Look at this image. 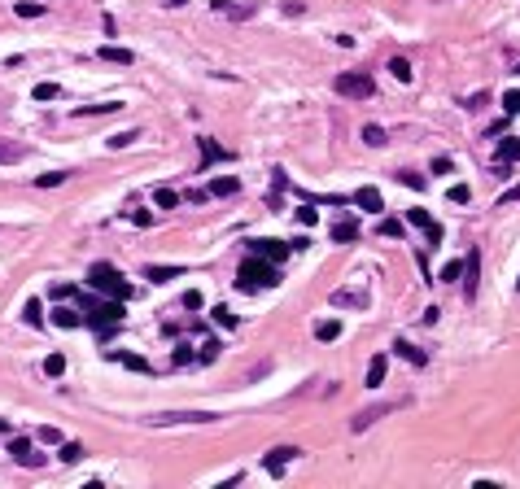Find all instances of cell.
I'll list each match as a JSON object with an SVG mask.
<instances>
[{
    "mask_svg": "<svg viewBox=\"0 0 520 489\" xmlns=\"http://www.w3.org/2000/svg\"><path fill=\"white\" fill-rule=\"evenodd\" d=\"M22 319H27V328H44V310H40V302H35V297L22 306Z\"/></svg>",
    "mask_w": 520,
    "mask_h": 489,
    "instance_id": "obj_25",
    "label": "cell"
},
{
    "mask_svg": "<svg viewBox=\"0 0 520 489\" xmlns=\"http://www.w3.org/2000/svg\"><path fill=\"white\" fill-rule=\"evenodd\" d=\"M114 359H118V363H127L132 372H149V363H145V359H136V354H114Z\"/></svg>",
    "mask_w": 520,
    "mask_h": 489,
    "instance_id": "obj_41",
    "label": "cell"
},
{
    "mask_svg": "<svg viewBox=\"0 0 520 489\" xmlns=\"http://www.w3.org/2000/svg\"><path fill=\"white\" fill-rule=\"evenodd\" d=\"M210 420H219V415H210V411H162V415H153L149 424L171 428V424H210Z\"/></svg>",
    "mask_w": 520,
    "mask_h": 489,
    "instance_id": "obj_5",
    "label": "cell"
},
{
    "mask_svg": "<svg viewBox=\"0 0 520 489\" xmlns=\"http://www.w3.org/2000/svg\"><path fill=\"white\" fill-rule=\"evenodd\" d=\"M22 145H14V140H0V166H9V162H22Z\"/></svg>",
    "mask_w": 520,
    "mask_h": 489,
    "instance_id": "obj_23",
    "label": "cell"
},
{
    "mask_svg": "<svg viewBox=\"0 0 520 489\" xmlns=\"http://www.w3.org/2000/svg\"><path fill=\"white\" fill-rule=\"evenodd\" d=\"M66 175L70 171H44L40 180H35V188H57V184H66Z\"/></svg>",
    "mask_w": 520,
    "mask_h": 489,
    "instance_id": "obj_30",
    "label": "cell"
},
{
    "mask_svg": "<svg viewBox=\"0 0 520 489\" xmlns=\"http://www.w3.org/2000/svg\"><path fill=\"white\" fill-rule=\"evenodd\" d=\"M84 459V446H79V441H66L62 446V463H79Z\"/></svg>",
    "mask_w": 520,
    "mask_h": 489,
    "instance_id": "obj_34",
    "label": "cell"
},
{
    "mask_svg": "<svg viewBox=\"0 0 520 489\" xmlns=\"http://www.w3.org/2000/svg\"><path fill=\"white\" fill-rule=\"evenodd\" d=\"M389 70H394V79H403V83H411V75H416V70H411V62H403V57H394V62H389Z\"/></svg>",
    "mask_w": 520,
    "mask_h": 489,
    "instance_id": "obj_31",
    "label": "cell"
},
{
    "mask_svg": "<svg viewBox=\"0 0 520 489\" xmlns=\"http://www.w3.org/2000/svg\"><path fill=\"white\" fill-rule=\"evenodd\" d=\"M394 354H398V359H407V363H416V367L429 363V354L416 350V345H407V341H394Z\"/></svg>",
    "mask_w": 520,
    "mask_h": 489,
    "instance_id": "obj_17",
    "label": "cell"
},
{
    "mask_svg": "<svg viewBox=\"0 0 520 489\" xmlns=\"http://www.w3.org/2000/svg\"><path fill=\"white\" fill-rule=\"evenodd\" d=\"M118 110V101H105V105H84V110H75L79 118H84V114H114Z\"/></svg>",
    "mask_w": 520,
    "mask_h": 489,
    "instance_id": "obj_39",
    "label": "cell"
},
{
    "mask_svg": "<svg viewBox=\"0 0 520 489\" xmlns=\"http://www.w3.org/2000/svg\"><path fill=\"white\" fill-rule=\"evenodd\" d=\"M88 284H92V289H101L105 297H114V302L132 297V284L118 276V267H110V262H92V267H88Z\"/></svg>",
    "mask_w": 520,
    "mask_h": 489,
    "instance_id": "obj_1",
    "label": "cell"
},
{
    "mask_svg": "<svg viewBox=\"0 0 520 489\" xmlns=\"http://www.w3.org/2000/svg\"><path fill=\"white\" fill-rule=\"evenodd\" d=\"M35 437H40L44 446H62V433H57L53 424H44V428H40V433H35Z\"/></svg>",
    "mask_w": 520,
    "mask_h": 489,
    "instance_id": "obj_38",
    "label": "cell"
},
{
    "mask_svg": "<svg viewBox=\"0 0 520 489\" xmlns=\"http://www.w3.org/2000/svg\"><path fill=\"white\" fill-rule=\"evenodd\" d=\"M398 407H403V402H376V407H368V411H359V415H354V420H350V428H354V433H368V428H372L376 420H381V415L398 411Z\"/></svg>",
    "mask_w": 520,
    "mask_h": 489,
    "instance_id": "obj_8",
    "label": "cell"
},
{
    "mask_svg": "<svg viewBox=\"0 0 520 489\" xmlns=\"http://www.w3.org/2000/svg\"><path fill=\"white\" fill-rule=\"evenodd\" d=\"M250 254L267 258V262H280V258L289 254V241H250Z\"/></svg>",
    "mask_w": 520,
    "mask_h": 489,
    "instance_id": "obj_12",
    "label": "cell"
},
{
    "mask_svg": "<svg viewBox=\"0 0 520 489\" xmlns=\"http://www.w3.org/2000/svg\"><path fill=\"white\" fill-rule=\"evenodd\" d=\"M337 337H341L337 319H319V324H315V341H337Z\"/></svg>",
    "mask_w": 520,
    "mask_h": 489,
    "instance_id": "obj_20",
    "label": "cell"
},
{
    "mask_svg": "<svg viewBox=\"0 0 520 489\" xmlns=\"http://www.w3.org/2000/svg\"><path fill=\"white\" fill-rule=\"evenodd\" d=\"M175 276H184V267H145V280H153V284H167Z\"/></svg>",
    "mask_w": 520,
    "mask_h": 489,
    "instance_id": "obj_19",
    "label": "cell"
},
{
    "mask_svg": "<svg viewBox=\"0 0 520 489\" xmlns=\"http://www.w3.org/2000/svg\"><path fill=\"white\" fill-rule=\"evenodd\" d=\"M184 306H188V310H202V293H197V289L184 293Z\"/></svg>",
    "mask_w": 520,
    "mask_h": 489,
    "instance_id": "obj_48",
    "label": "cell"
},
{
    "mask_svg": "<svg viewBox=\"0 0 520 489\" xmlns=\"http://www.w3.org/2000/svg\"><path fill=\"white\" fill-rule=\"evenodd\" d=\"M97 57H101V62H114V66H132L136 62V53L132 49H118V44H105Z\"/></svg>",
    "mask_w": 520,
    "mask_h": 489,
    "instance_id": "obj_14",
    "label": "cell"
},
{
    "mask_svg": "<svg viewBox=\"0 0 520 489\" xmlns=\"http://www.w3.org/2000/svg\"><path fill=\"white\" fill-rule=\"evenodd\" d=\"M328 302H333L337 310H363L372 297H368V289H363V284H350V289H333V297H328Z\"/></svg>",
    "mask_w": 520,
    "mask_h": 489,
    "instance_id": "obj_6",
    "label": "cell"
},
{
    "mask_svg": "<svg viewBox=\"0 0 520 489\" xmlns=\"http://www.w3.org/2000/svg\"><path fill=\"white\" fill-rule=\"evenodd\" d=\"M210 315H215V324H219V328H236V315H232L228 306H215Z\"/></svg>",
    "mask_w": 520,
    "mask_h": 489,
    "instance_id": "obj_33",
    "label": "cell"
},
{
    "mask_svg": "<svg viewBox=\"0 0 520 489\" xmlns=\"http://www.w3.org/2000/svg\"><path fill=\"white\" fill-rule=\"evenodd\" d=\"M210 5H215V14L232 18V22H250L258 14V0H245V5H232V0H210Z\"/></svg>",
    "mask_w": 520,
    "mask_h": 489,
    "instance_id": "obj_9",
    "label": "cell"
},
{
    "mask_svg": "<svg viewBox=\"0 0 520 489\" xmlns=\"http://www.w3.org/2000/svg\"><path fill=\"white\" fill-rule=\"evenodd\" d=\"M62 372H66V354H49V359H44V376H53V380H57Z\"/></svg>",
    "mask_w": 520,
    "mask_h": 489,
    "instance_id": "obj_29",
    "label": "cell"
},
{
    "mask_svg": "<svg viewBox=\"0 0 520 489\" xmlns=\"http://www.w3.org/2000/svg\"><path fill=\"white\" fill-rule=\"evenodd\" d=\"M219 359V341H206L202 345V363H215Z\"/></svg>",
    "mask_w": 520,
    "mask_h": 489,
    "instance_id": "obj_47",
    "label": "cell"
},
{
    "mask_svg": "<svg viewBox=\"0 0 520 489\" xmlns=\"http://www.w3.org/2000/svg\"><path fill=\"white\" fill-rule=\"evenodd\" d=\"M9 455H14L18 463H27V468H44V455H35V446L27 437H14L9 441Z\"/></svg>",
    "mask_w": 520,
    "mask_h": 489,
    "instance_id": "obj_11",
    "label": "cell"
},
{
    "mask_svg": "<svg viewBox=\"0 0 520 489\" xmlns=\"http://www.w3.org/2000/svg\"><path fill=\"white\" fill-rule=\"evenodd\" d=\"M188 201H193V206H202V201H210V193H206V188H193V193H188Z\"/></svg>",
    "mask_w": 520,
    "mask_h": 489,
    "instance_id": "obj_51",
    "label": "cell"
},
{
    "mask_svg": "<svg viewBox=\"0 0 520 489\" xmlns=\"http://www.w3.org/2000/svg\"><path fill=\"white\" fill-rule=\"evenodd\" d=\"M35 101H57V83H35Z\"/></svg>",
    "mask_w": 520,
    "mask_h": 489,
    "instance_id": "obj_40",
    "label": "cell"
},
{
    "mask_svg": "<svg viewBox=\"0 0 520 489\" xmlns=\"http://www.w3.org/2000/svg\"><path fill=\"white\" fill-rule=\"evenodd\" d=\"M236 188H241V184H236V180H232V175H219V180H215V184H210V188H206V193H210V197H232V193H236Z\"/></svg>",
    "mask_w": 520,
    "mask_h": 489,
    "instance_id": "obj_22",
    "label": "cell"
},
{
    "mask_svg": "<svg viewBox=\"0 0 520 489\" xmlns=\"http://www.w3.org/2000/svg\"><path fill=\"white\" fill-rule=\"evenodd\" d=\"M197 145H202V166H197V175H206V171H210V166H215V162H232V149L215 145V140H210V136H202V140H197Z\"/></svg>",
    "mask_w": 520,
    "mask_h": 489,
    "instance_id": "obj_10",
    "label": "cell"
},
{
    "mask_svg": "<svg viewBox=\"0 0 520 489\" xmlns=\"http://www.w3.org/2000/svg\"><path fill=\"white\" fill-rule=\"evenodd\" d=\"M333 88H337V97H346V101L376 97V83H372V75H363V70H346V75H337Z\"/></svg>",
    "mask_w": 520,
    "mask_h": 489,
    "instance_id": "obj_3",
    "label": "cell"
},
{
    "mask_svg": "<svg viewBox=\"0 0 520 489\" xmlns=\"http://www.w3.org/2000/svg\"><path fill=\"white\" fill-rule=\"evenodd\" d=\"M446 197H451L455 206H468V201H472V188H468V184H455V188H451Z\"/></svg>",
    "mask_w": 520,
    "mask_h": 489,
    "instance_id": "obj_35",
    "label": "cell"
},
{
    "mask_svg": "<svg viewBox=\"0 0 520 489\" xmlns=\"http://www.w3.org/2000/svg\"><path fill=\"white\" fill-rule=\"evenodd\" d=\"M354 236H359V223H354V219H341V223H333V241H341V245H346V241H354Z\"/></svg>",
    "mask_w": 520,
    "mask_h": 489,
    "instance_id": "obj_21",
    "label": "cell"
},
{
    "mask_svg": "<svg viewBox=\"0 0 520 489\" xmlns=\"http://www.w3.org/2000/svg\"><path fill=\"white\" fill-rule=\"evenodd\" d=\"M44 14V5H22L18 0V18H40Z\"/></svg>",
    "mask_w": 520,
    "mask_h": 489,
    "instance_id": "obj_46",
    "label": "cell"
},
{
    "mask_svg": "<svg viewBox=\"0 0 520 489\" xmlns=\"http://www.w3.org/2000/svg\"><path fill=\"white\" fill-rule=\"evenodd\" d=\"M153 201H158V210H175V206H180V193H171V188H158V193H153Z\"/></svg>",
    "mask_w": 520,
    "mask_h": 489,
    "instance_id": "obj_28",
    "label": "cell"
},
{
    "mask_svg": "<svg viewBox=\"0 0 520 489\" xmlns=\"http://www.w3.org/2000/svg\"><path fill=\"white\" fill-rule=\"evenodd\" d=\"M298 223H302V228H311V223H315V210L302 206V210H298Z\"/></svg>",
    "mask_w": 520,
    "mask_h": 489,
    "instance_id": "obj_49",
    "label": "cell"
},
{
    "mask_svg": "<svg viewBox=\"0 0 520 489\" xmlns=\"http://www.w3.org/2000/svg\"><path fill=\"white\" fill-rule=\"evenodd\" d=\"M280 9H285V14H289V18H298V14H302V9H306V5H298V0H285V5H280Z\"/></svg>",
    "mask_w": 520,
    "mask_h": 489,
    "instance_id": "obj_50",
    "label": "cell"
},
{
    "mask_svg": "<svg viewBox=\"0 0 520 489\" xmlns=\"http://www.w3.org/2000/svg\"><path fill=\"white\" fill-rule=\"evenodd\" d=\"M407 223H416V228H424V236H429V245H442V228L429 219V210H407Z\"/></svg>",
    "mask_w": 520,
    "mask_h": 489,
    "instance_id": "obj_13",
    "label": "cell"
},
{
    "mask_svg": "<svg viewBox=\"0 0 520 489\" xmlns=\"http://www.w3.org/2000/svg\"><path fill=\"white\" fill-rule=\"evenodd\" d=\"M376 232H381V236H389V241H398V236H403L407 228H403L398 219H381V223H376Z\"/></svg>",
    "mask_w": 520,
    "mask_h": 489,
    "instance_id": "obj_27",
    "label": "cell"
},
{
    "mask_svg": "<svg viewBox=\"0 0 520 489\" xmlns=\"http://www.w3.org/2000/svg\"><path fill=\"white\" fill-rule=\"evenodd\" d=\"M167 5H188V0H167Z\"/></svg>",
    "mask_w": 520,
    "mask_h": 489,
    "instance_id": "obj_54",
    "label": "cell"
},
{
    "mask_svg": "<svg viewBox=\"0 0 520 489\" xmlns=\"http://www.w3.org/2000/svg\"><path fill=\"white\" fill-rule=\"evenodd\" d=\"M193 359H197V354H193V345H180V350H175V363H180V367H188Z\"/></svg>",
    "mask_w": 520,
    "mask_h": 489,
    "instance_id": "obj_45",
    "label": "cell"
},
{
    "mask_svg": "<svg viewBox=\"0 0 520 489\" xmlns=\"http://www.w3.org/2000/svg\"><path fill=\"white\" fill-rule=\"evenodd\" d=\"M363 145H372V149H385L389 140H385V131H381V127H372V123H368V127H363Z\"/></svg>",
    "mask_w": 520,
    "mask_h": 489,
    "instance_id": "obj_26",
    "label": "cell"
},
{
    "mask_svg": "<svg viewBox=\"0 0 520 489\" xmlns=\"http://www.w3.org/2000/svg\"><path fill=\"white\" fill-rule=\"evenodd\" d=\"M464 271H468V297H477V276H481V254L477 249L464 258Z\"/></svg>",
    "mask_w": 520,
    "mask_h": 489,
    "instance_id": "obj_18",
    "label": "cell"
},
{
    "mask_svg": "<svg viewBox=\"0 0 520 489\" xmlns=\"http://www.w3.org/2000/svg\"><path fill=\"white\" fill-rule=\"evenodd\" d=\"M459 276H464V262H446V267H442V276H437V280H442V284H455Z\"/></svg>",
    "mask_w": 520,
    "mask_h": 489,
    "instance_id": "obj_32",
    "label": "cell"
},
{
    "mask_svg": "<svg viewBox=\"0 0 520 489\" xmlns=\"http://www.w3.org/2000/svg\"><path fill=\"white\" fill-rule=\"evenodd\" d=\"M132 223H136V228H153V223H158V219H153L149 210H132Z\"/></svg>",
    "mask_w": 520,
    "mask_h": 489,
    "instance_id": "obj_44",
    "label": "cell"
},
{
    "mask_svg": "<svg viewBox=\"0 0 520 489\" xmlns=\"http://www.w3.org/2000/svg\"><path fill=\"white\" fill-rule=\"evenodd\" d=\"M132 140H140V131H118V136H110V149H127Z\"/></svg>",
    "mask_w": 520,
    "mask_h": 489,
    "instance_id": "obj_37",
    "label": "cell"
},
{
    "mask_svg": "<svg viewBox=\"0 0 520 489\" xmlns=\"http://www.w3.org/2000/svg\"><path fill=\"white\" fill-rule=\"evenodd\" d=\"M516 75H520V62H516Z\"/></svg>",
    "mask_w": 520,
    "mask_h": 489,
    "instance_id": "obj_55",
    "label": "cell"
},
{
    "mask_svg": "<svg viewBox=\"0 0 520 489\" xmlns=\"http://www.w3.org/2000/svg\"><path fill=\"white\" fill-rule=\"evenodd\" d=\"M503 114H507V118L520 114V92H507V97H503Z\"/></svg>",
    "mask_w": 520,
    "mask_h": 489,
    "instance_id": "obj_43",
    "label": "cell"
},
{
    "mask_svg": "<svg viewBox=\"0 0 520 489\" xmlns=\"http://www.w3.org/2000/svg\"><path fill=\"white\" fill-rule=\"evenodd\" d=\"M499 162H503V166H507V162H512V166L520 162V140H516V136H512V140H503V145H499Z\"/></svg>",
    "mask_w": 520,
    "mask_h": 489,
    "instance_id": "obj_24",
    "label": "cell"
},
{
    "mask_svg": "<svg viewBox=\"0 0 520 489\" xmlns=\"http://www.w3.org/2000/svg\"><path fill=\"white\" fill-rule=\"evenodd\" d=\"M398 180H403V184H411L416 193H424V175H416V171H398Z\"/></svg>",
    "mask_w": 520,
    "mask_h": 489,
    "instance_id": "obj_42",
    "label": "cell"
},
{
    "mask_svg": "<svg viewBox=\"0 0 520 489\" xmlns=\"http://www.w3.org/2000/svg\"><path fill=\"white\" fill-rule=\"evenodd\" d=\"M0 433H9V420H0Z\"/></svg>",
    "mask_w": 520,
    "mask_h": 489,
    "instance_id": "obj_53",
    "label": "cell"
},
{
    "mask_svg": "<svg viewBox=\"0 0 520 489\" xmlns=\"http://www.w3.org/2000/svg\"><path fill=\"white\" fill-rule=\"evenodd\" d=\"M298 455H302L298 446H276V450H267V455H263V468H267V476H285V468H289V463L298 459Z\"/></svg>",
    "mask_w": 520,
    "mask_h": 489,
    "instance_id": "obj_7",
    "label": "cell"
},
{
    "mask_svg": "<svg viewBox=\"0 0 520 489\" xmlns=\"http://www.w3.org/2000/svg\"><path fill=\"white\" fill-rule=\"evenodd\" d=\"M57 324H62V328H79V324H84V319H79V310H57Z\"/></svg>",
    "mask_w": 520,
    "mask_h": 489,
    "instance_id": "obj_36",
    "label": "cell"
},
{
    "mask_svg": "<svg viewBox=\"0 0 520 489\" xmlns=\"http://www.w3.org/2000/svg\"><path fill=\"white\" fill-rule=\"evenodd\" d=\"M385 372H389V359H385V354H376V359L368 363V389L385 385Z\"/></svg>",
    "mask_w": 520,
    "mask_h": 489,
    "instance_id": "obj_16",
    "label": "cell"
},
{
    "mask_svg": "<svg viewBox=\"0 0 520 489\" xmlns=\"http://www.w3.org/2000/svg\"><path fill=\"white\" fill-rule=\"evenodd\" d=\"M118 319H123V302H88V324L92 328H101V332H110Z\"/></svg>",
    "mask_w": 520,
    "mask_h": 489,
    "instance_id": "obj_4",
    "label": "cell"
},
{
    "mask_svg": "<svg viewBox=\"0 0 520 489\" xmlns=\"http://www.w3.org/2000/svg\"><path fill=\"white\" fill-rule=\"evenodd\" d=\"M512 201H520V184H516V188H512V193H507V197H503V206H512Z\"/></svg>",
    "mask_w": 520,
    "mask_h": 489,
    "instance_id": "obj_52",
    "label": "cell"
},
{
    "mask_svg": "<svg viewBox=\"0 0 520 489\" xmlns=\"http://www.w3.org/2000/svg\"><path fill=\"white\" fill-rule=\"evenodd\" d=\"M350 201H354L359 210H372V214H376V210H385V201H381V193H376V188H359V193H354Z\"/></svg>",
    "mask_w": 520,
    "mask_h": 489,
    "instance_id": "obj_15",
    "label": "cell"
},
{
    "mask_svg": "<svg viewBox=\"0 0 520 489\" xmlns=\"http://www.w3.org/2000/svg\"><path fill=\"white\" fill-rule=\"evenodd\" d=\"M236 280H241V289H263V284L271 289V284H280V271H276V262L250 254L241 262V271H236Z\"/></svg>",
    "mask_w": 520,
    "mask_h": 489,
    "instance_id": "obj_2",
    "label": "cell"
}]
</instances>
